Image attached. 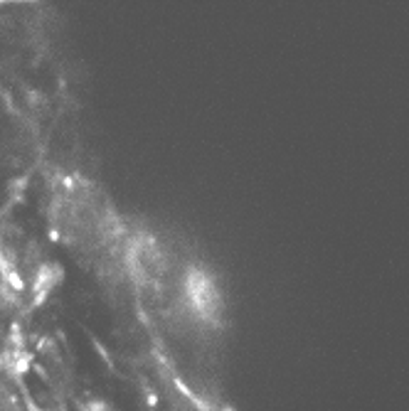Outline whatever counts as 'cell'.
Returning a JSON list of instances; mask_svg holds the SVG:
<instances>
[{
  "label": "cell",
  "mask_w": 409,
  "mask_h": 411,
  "mask_svg": "<svg viewBox=\"0 0 409 411\" xmlns=\"http://www.w3.org/2000/svg\"><path fill=\"white\" fill-rule=\"evenodd\" d=\"M5 278H7V286H10V288H15V291H22V288H25V281L20 278L17 271L7 269V271H5Z\"/></svg>",
  "instance_id": "cell-1"
}]
</instances>
